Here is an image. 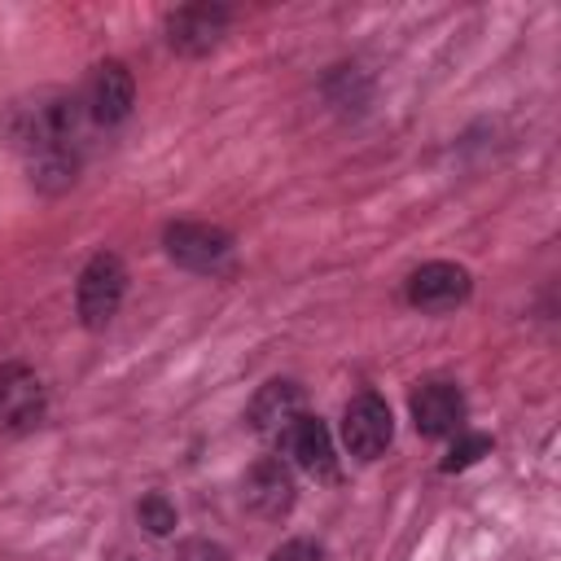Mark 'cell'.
Segmentation results:
<instances>
[{
  "instance_id": "obj_18",
  "label": "cell",
  "mask_w": 561,
  "mask_h": 561,
  "mask_svg": "<svg viewBox=\"0 0 561 561\" xmlns=\"http://www.w3.org/2000/svg\"><path fill=\"white\" fill-rule=\"evenodd\" d=\"M175 557H180V561H232L228 548L215 543V539H184Z\"/></svg>"
},
{
  "instance_id": "obj_16",
  "label": "cell",
  "mask_w": 561,
  "mask_h": 561,
  "mask_svg": "<svg viewBox=\"0 0 561 561\" xmlns=\"http://www.w3.org/2000/svg\"><path fill=\"white\" fill-rule=\"evenodd\" d=\"M491 451V438L486 434H469V430H460L456 434V443H451V451H447V460H443V473H456V469H469L473 460H482Z\"/></svg>"
},
{
  "instance_id": "obj_5",
  "label": "cell",
  "mask_w": 561,
  "mask_h": 561,
  "mask_svg": "<svg viewBox=\"0 0 561 561\" xmlns=\"http://www.w3.org/2000/svg\"><path fill=\"white\" fill-rule=\"evenodd\" d=\"M307 416V394L298 381L289 377H276L267 386H259V394L250 399L245 408V421L250 430L263 438V443H285V434Z\"/></svg>"
},
{
  "instance_id": "obj_9",
  "label": "cell",
  "mask_w": 561,
  "mask_h": 561,
  "mask_svg": "<svg viewBox=\"0 0 561 561\" xmlns=\"http://www.w3.org/2000/svg\"><path fill=\"white\" fill-rule=\"evenodd\" d=\"M48 394L31 364H0V425L4 430H35L44 421Z\"/></svg>"
},
{
  "instance_id": "obj_15",
  "label": "cell",
  "mask_w": 561,
  "mask_h": 561,
  "mask_svg": "<svg viewBox=\"0 0 561 561\" xmlns=\"http://www.w3.org/2000/svg\"><path fill=\"white\" fill-rule=\"evenodd\" d=\"M136 522L149 530V535H171L175 530V504L158 491H149L140 504H136Z\"/></svg>"
},
{
  "instance_id": "obj_3",
  "label": "cell",
  "mask_w": 561,
  "mask_h": 561,
  "mask_svg": "<svg viewBox=\"0 0 561 561\" xmlns=\"http://www.w3.org/2000/svg\"><path fill=\"white\" fill-rule=\"evenodd\" d=\"M162 250L171 263L188 267V272H219L232 259V237L215 224H197V219H175L162 232Z\"/></svg>"
},
{
  "instance_id": "obj_17",
  "label": "cell",
  "mask_w": 561,
  "mask_h": 561,
  "mask_svg": "<svg viewBox=\"0 0 561 561\" xmlns=\"http://www.w3.org/2000/svg\"><path fill=\"white\" fill-rule=\"evenodd\" d=\"M267 561H324V548L316 539H285L280 548H272Z\"/></svg>"
},
{
  "instance_id": "obj_8",
  "label": "cell",
  "mask_w": 561,
  "mask_h": 561,
  "mask_svg": "<svg viewBox=\"0 0 561 561\" xmlns=\"http://www.w3.org/2000/svg\"><path fill=\"white\" fill-rule=\"evenodd\" d=\"M412 425L425 438H456L465 430V394L456 381H421L408 399Z\"/></svg>"
},
{
  "instance_id": "obj_13",
  "label": "cell",
  "mask_w": 561,
  "mask_h": 561,
  "mask_svg": "<svg viewBox=\"0 0 561 561\" xmlns=\"http://www.w3.org/2000/svg\"><path fill=\"white\" fill-rule=\"evenodd\" d=\"M26 171H31V184H35L39 193L57 197V193H66V188L75 184V175H79V149H53V153H39V158L26 162Z\"/></svg>"
},
{
  "instance_id": "obj_10",
  "label": "cell",
  "mask_w": 561,
  "mask_h": 561,
  "mask_svg": "<svg viewBox=\"0 0 561 561\" xmlns=\"http://www.w3.org/2000/svg\"><path fill=\"white\" fill-rule=\"evenodd\" d=\"M241 500L254 517L263 522H276L294 508V473L280 456H259L250 469H245V482H241Z\"/></svg>"
},
{
  "instance_id": "obj_12",
  "label": "cell",
  "mask_w": 561,
  "mask_h": 561,
  "mask_svg": "<svg viewBox=\"0 0 561 561\" xmlns=\"http://www.w3.org/2000/svg\"><path fill=\"white\" fill-rule=\"evenodd\" d=\"M285 451H289V460L302 469V473H311V478H333L337 473V456H333V434H329V425L320 421V416H302L289 434H285V443H280Z\"/></svg>"
},
{
  "instance_id": "obj_1",
  "label": "cell",
  "mask_w": 561,
  "mask_h": 561,
  "mask_svg": "<svg viewBox=\"0 0 561 561\" xmlns=\"http://www.w3.org/2000/svg\"><path fill=\"white\" fill-rule=\"evenodd\" d=\"M83 123H88L83 96L66 92V88H39V92L4 105L0 136L9 149H18L31 162V158L53 153V149H79Z\"/></svg>"
},
{
  "instance_id": "obj_11",
  "label": "cell",
  "mask_w": 561,
  "mask_h": 561,
  "mask_svg": "<svg viewBox=\"0 0 561 561\" xmlns=\"http://www.w3.org/2000/svg\"><path fill=\"white\" fill-rule=\"evenodd\" d=\"M228 22H232V13L224 4H184V9L167 13V44L184 57H202L224 39Z\"/></svg>"
},
{
  "instance_id": "obj_14",
  "label": "cell",
  "mask_w": 561,
  "mask_h": 561,
  "mask_svg": "<svg viewBox=\"0 0 561 561\" xmlns=\"http://www.w3.org/2000/svg\"><path fill=\"white\" fill-rule=\"evenodd\" d=\"M368 92H373V83H368V75L359 66H333L329 79H324V96L337 110H364L368 105Z\"/></svg>"
},
{
  "instance_id": "obj_7",
  "label": "cell",
  "mask_w": 561,
  "mask_h": 561,
  "mask_svg": "<svg viewBox=\"0 0 561 561\" xmlns=\"http://www.w3.org/2000/svg\"><path fill=\"white\" fill-rule=\"evenodd\" d=\"M131 105H136V79H131V70L123 61H101L92 70L88 88H83L88 118L96 127H118V123H127Z\"/></svg>"
},
{
  "instance_id": "obj_2",
  "label": "cell",
  "mask_w": 561,
  "mask_h": 561,
  "mask_svg": "<svg viewBox=\"0 0 561 561\" xmlns=\"http://www.w3.org/2000/svg\"><path fill=\"white\" fill-rule=\"evenodd\" d=\"M123 289H127V267L118 254L101 250L83 263L79 272V285H75V307H79V320L83 329H105L114 316H118V302H123Z\"/></svg>"
},
{
  "instance_id": "obj_6",
  "label": "cell",
  "mask_w": 561,
  "mask_h": 561,
  "mask_svg": "<svg viewBox=\"0 0 561 561\" xmlns=\"http://www.w3.org/2000/svg\"><path fill=\"white\" fill-rule=\"evenodd\" d=\"M473 280L460 263H447V259H434V263H421L408 285H403V298L416 307V311H430V316H443V311H456L465 298H469Z\"/></svg>"
},
{
  "instance_id": "obj_4",
  "label": "cell",
  "mask_w": 561,
  "mask_h": 561,
  "mask_svg": "<svg viewBox=\"0 0 561 561\" xmlns=\"http://www.w3.org/2000/svg\"><path fill=\"white\" fill-rule=\"evenodd\" d=\"M394 438V416H390V403L373 390L355 394L342 412V447L355 456V460H377Z\"/></svg>"
}]
</instances>
